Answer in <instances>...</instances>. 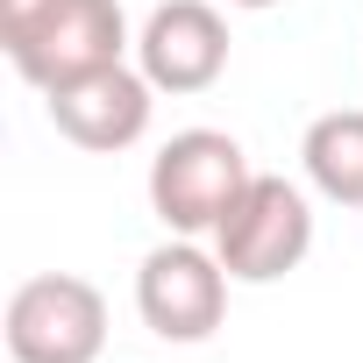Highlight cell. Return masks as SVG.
I'll list each match as a JSON object with an SVG mask.
<instances>
[{
	"mask_svg": "<svg viewBox=\"0 0 363 363\" xmlns=\"http://www.w3.org/2000/svg\"><path fill=\"white\" fill-rule=\"evenodd\" d=\"M128 43L135 36H128L121 0H0V50L36 93L93 65H121Z\"/></svg>",
	"mask_w": 363,
	"mask_h": 363,
	"instance_id": "6da1fadb",
	"label": "cell"
},
{
	"mask_svg": "<svg viewBox=\"0 0 363 363\" xmlns=\"http://www.w3.org/2000/svg\"><path fill=\"white\" fill-rule=\"evenodd\" d=\"M250 178L257 171L228 128H178L150 157V214L171 235H214Z\"/></svg>",
	"mask_w": 363,
	"mask_h": 363,
	"instance_id": "7a4b0ae2",
	"label": "cell"
},
{
	"mask_svg": "<svg viewBox=\"0 0 363 363\" xmlns=\"http://www.w3.org/2000/svg\"><path fill=\"white\" fill-rule=\"evenodd\" d=\"M207 242H214V257L228 264L235 285H278L313 250V207H306V193L292 186V178L257 171L242 186V200L228 207V221Z\"/></svg>",
	"mask_w": 363,
	"mask_h": 363,
	"instance_id": "3957f363",
	"label": "cell"
},
{
	"mask_svg": "<svg viewBox=\"0 0 363 363\" xmlns=\"http://www.w3.org/2000/svg\"><path fill=\"white\" fill-rule=\"evenodd\" d=\"M8 356L15 363H100L107 299L72 271H36L8 292Z\"/></svg>",
	"mask_w": 363,
	"mask_h": 363,
	"instance_id": "277c9868",
	"label": "cell"
},
{
	"mask_svg": "<svg viewBox=\"0 0 363 363\" xmlns=\"http://www.w3.org/2000/svg\"><path fill=\"white\" fill-rule=\"evenodd\" d=\"M228 264L200 235H171L135 271V313L157 342H207L228 320Z\"/></svg>",
	"mask_w": 363,
	"mask_h": 363,
	"instance_id": "5b68a950",
	"label": "cell"
},
{
	"mask_svg": "<svg viewBox=\"0 0 363 363\" xmlns=\"http://www.w3.org/2000/svg\"><path fill=\"white\" fill-rule=\"evenodd\" d=\"M50 107V128L72 143V150H93V157H114V150H135L150 135V107H157V86L143 79V65H93L65 86L43 93Z\"/></svg>",
	"mask_w": 363,
	"mask_h": 363,
	"instance_id": "8992f818",
	"label": "cell"
},
{
	"mask_svg": "<svg viewBox=\"0 0 363 363\" xmlns=\"http://www.w3.org/2000/svg\"><path fill=\"white\" fill-rule=\"evenodd\" d=\"M135 65L157 93L193 100L228 72V22L214 0H157L150 22L135 29Z\"/></svg>",
	"mask_w": 363,
	"mask_h": 363,
	"instance_id": "52a82bcc",
	"label": "cell"
},
{
	"mask_svg": "<svg viewBox=\"0 0 363 363\" xmlns=\"http://www.w3.org/2000/svg\"><path fill=\"white\" fill-rule=\"evenodd\" d=\"M306 186L335 207H363V107H335L299 135Z\"/></svg>",
	"mask_w": 363,
	"mask_h": 363,
	"instance_id": "ba28073f",
	"label": "cell"
},
{
	"mask_svg": "<svg viewBox=\"0 0 363 363\" xmlns=\"http://www.w3.org/2000/svg\"><path fill=\"white\" fill-rule=\"evenodd\" d=\"M228 8H250V15H264V8H278V0H228Z\"/></svg>",
	"mask_w": 363,
	"mask_h": 363,
	"instance_id": "9c48e42d",
	"label": "cell"
}]
</instances>
